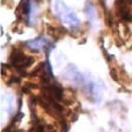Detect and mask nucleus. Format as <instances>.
<instances>
[{"mask_svg":"<svg viewBox=\"0 0 132 132\" xmlns=\"http://www.w3.org/2000/svg\"><path fill=\"white\" fill-rule=\"evenodd\" d=\"M30 11H31V5H30V1L28 0H22L20 3L19 7L16 10V13L21 12V14L26 15V18H28V14H30Z\"/></svg>","mask_w":132,"mask_h":132,"instance_id":"obj_1","label":"nucleus"}]
</instances>
